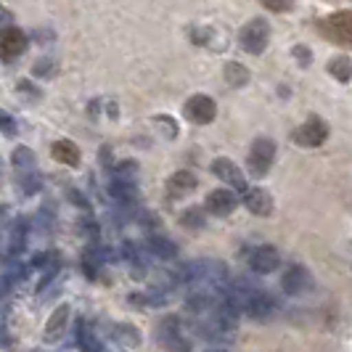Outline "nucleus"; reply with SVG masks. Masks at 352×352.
<instances>
[{"mask_svg": "<svg viewBox=\"0 0 352 352\" xmlns=\"http://www.w3.org/2000/svg\"><path fill=\"white\" fill-rule=\"evenodd\" d=\"M239 45L252 56H260L270 45V24L265 19H252L239 32Z\"/></svg>", "mask_w": 352, "mask_h": 352, "instance_id": "f257e3e1", "label": "nucleus"}, {"mask_svg": "<svg viewBox=\"0 0 352 352\" xmlns=\"http://www.w3.org/2000/svg\"><path fill=\"white\" fill-rule=\"evenodd\" d=\"M323 35L342 48H352V11H334L320 21Z\"/></svg>", "mask_w": 352, "mask_h": 352, "instance_id": "f03ea898", "label": "nucleus"}, {"mask_svg": "<svg viewBox=\"0 0 352 352\" xmlns=\"http://www.w3.org/2000/svg\"><path fill=\"white\" fill-rule=\"evenodd\" d=\"M159 342L170 350H191V339H188V329L183 323V318L167 316L159 320Z\"/></svg>", "mask_w": 352, "mask_h": 352, "instance_id": "7ed1b4c3", "label": "nucleus"}, {"mask_svg": "<svg viewBox=\"0 0 352 352\" xmlns=\"http://www.w3.org/2000/svg\"><path fill=\"white\" fill-rule=\"evenodd\" d=\"M273 162H276V143L270 141V138H257V141L252 143L247 157V170L252 175L265 177L270 173Z\"/></svg>", "mask_w": 352, "mask_h": 352, "instance_id": "20e7f679", "label": "nucleus"}, {"mask_svg": "<svg viewBox=\"0 0 352 352\" xmlns=\"http://www.w3.org/2000/svg\"><path fill=\"white\" fill-rule=\"evenodd\" d=\"M326 138H329V124L323 122L320 117H316V114L292 133V141L297 143L300 148H318V146L326 143Z\"/></svg>", "mask_w": 352, "mask_h": 352, "instance_id": "39448f33", "label": "nucleus"}, {"mask_svg": "<svg viewBox=\"0 0 352 352\" xmlns=\"http://www.w3.org/2000/svg\"><path fill=\"white\" fill-rule=\"evenodd\" d=\"M212 173L220 177L226 186H230V188H233L239 196L249 188V180L244 177V173H241V170H239V164H236L233 159H228V157L214 159V162H212Z\"/></svg>", "mask_w": 352, "mask_h": 352, "instance_id": "423d86ee", "label": "nucleus"}, {"mask_svg": "<svg viewBox=\"0 0 352 352\" xmlns=\"http://www.w3.org/2000/svg\"><path fill=\"white\" fill-rule=\"evenodd\" d=\"M316 278L305 265H289L281 276V289L286 294H307L313 292Z\"/></svg>", "mask_w": 352, "mask_h": 352, "instance_id": "0eeeda50", "label": "nucleus"}, {"mask_svg": "<svg viewBox=\"0 0 352 352\" xmlns=\"http://www.w3.org/2000/svg\"><path fill=\"white\" fill-rule=\"evenodd\" d=\"M239 207V194L233 188H214L207 201H204V212H210L214 217H228Z\"/></svg>", "mask_w": 352, "mask_h": 352, "instance_id": "6e6552de", "label": "nucleus"}, {"mask_svg": "<svg viewBox=\"0 0 352 352\" xmlns=\"http://www.w3.org/2000/svg\"><path fill=\"white\" fill-rule=\"evenodd\" d=\"M247 265L254 270V273L267 276V273L278 270V265H281V254H278V249L270 247V244H265V247H254L247 254Z\"/></svg>", "mask_w": 352, "mask_h": 352, "instance_id": "1a4fd4ad", "label": "nucleus"}, {"mask_svg": "<svg viewBox=\"0 0 352 352\" xmlns=\"http://www.w3.org/2000/svg\"><path fill=\"white\" fill-rule=\"evenodd\" d=\"M186 117L196 124H210L217 117V104L212 101V96L196 93V96L188 98V104H186Z\"/></svg>", "mask_w": 352, "mask_h": 352, "instance_id": "9d476101", "label": "nucleus"}, {"mask_svg": "<svg viewBox=\"0 0 352 352\" xmlns=\"http://www.w3.org/2000/svg\"><path fill=\"white\" fill-rule=\"evenodd\" d=\"M27 35L19 30V27H6V30H0V56L6 58V61H14L16 56L27 51Z\"/></svg>", "mask_w": 352, "mask_h": 352, "instance_id": "9b49d317", "label": "nucleus"}, {"mask_svg": "<svg viewBox=\"0 0 352 352\" xmlns=\"http://www.w3.org/2000/svg\"><path fill=\"white\" fill-rule=\"evenodd\" d=\"M241 199H244V207H247L252 214H257V217H267V214L273 212V199H270V194L263 191V188H252V186H249L247 191L241 194Z\"/></svg>", "mask_w": 352, "mask_h": 352, "instance_id": "f8f14e48", "label": "nucleus"}, {"mask_svg": "<svg viewBox=\"0 0 352 352\" xmlns=\"http://www.w3.org/2000/svg\"><path fill=\"white\" fill-rule=\"evenodd\" d=\"M196 188V175L188 170H180L167 180V196L170 199H183L186 194H191Z\"/></svg>", "mask_w": 352, "mask_h": 352, "instance_id": "ddd939ff", "label": "nucleus"}, {"mask_svg": "<svg viewBox=\"0 0 352 352\" xmlns=\"http://www.w3.org/2000/svg\"><path fill=\"white\" fill-rule=\"evenodd\" d=\"M67 320H69V305L56 307V310H53V316L48 318V323H45V339H48V342H56L58 336L64 334Z\"/></svg>", "mask_w": 352, "mask_h": 352, "instance_id": "4468645a", "label": "nucleus"}, {"mask_svg": "<svg viewBox=\"0 0 352 352\" xmlns=\"http://www.w3.org/2000/svg\"><path fill=\"white\" fill-rule=\"evenodd\" d=\"M51 154H53V159H56V162H61V164H67V167H77V164H80V159H82L80 148H77L72 141L53 143Z\"/></svg>", "mask_w": 352, "mask_h": 352, "instance_id": "2eb2a0df", "label": "nucleus"}, {"mask_svg": "<svg viewBox=\"0 0 352 352\" xmlns=\"http://www.w3.org/2000/svg\"><path fill=\"white\" fill-rule=\"evenodd\" d=\"M109 194L114 196L117 201H122V204H133L135 201V186H133V180H127V177H114L111 180V186H109Z\"/></svg>", "mask_w": 352, "mask_h": 352, "instance_id": "dca6fc26", "label": "nucleus"}, {"mask_svg": "<svg viewBox=\"0 0 352 352\" xmlns=\"http://www.w3.org/2000/svg\"><path fill=\"white\" fill-rule=\"evenodd\" d=\"M148 249H151L157 257H162V260H173L177 254V247L170 239H164V236H151V239H148Z\"/></svg>", "mask_w": 352, "mask_h": 352, "instance_id": "f3484780", "label": "nucleus"}, {"mask_svg": "<svg viewBox=\"0 0 352 352\" xmlns=\"http://www.w3.org/2000/svg\"><path fill=\"white\" fill-rule=\"evenodd\" d=\"M329 72H331V77L339 80V82H350L352 61L347 58V56H336V58H331V64H329Z\"/></svg>", "mask_w": 352, "mask_h": 352, "instance_id": "a211bd4d", "label": "nucleus"}, {"mask_svg": "<svg viewBox=\"0 0 352 352\" xmlns=\"http://www.w3.org/2000/svg\"><path fill=\"white\" fill-rule=\"evenodd\" d=\"M77 344H80L82 350H101V347H104V344L96 339V334L90 331V326L85 320L77 323Z\"/></svg>", "mask_w": 352, "mask_h": 352, "instance_id": "6ab92c4d", "label": "nucleus"}, {"mask_svg": "<svg viewBox=\"0 0 352 352\" xmlns=\"http://www.w3.org/2000/svg\"><path fill=\"white\" fill-rule=\"evenodd\" d=\"M204 220H207V217H204V210H199V207H191V210H186L180 214V223L191 230L204 228Z\"/></svg>", "mask_w": 352, "mask_h": 352, "instance_id": "aec40b11", "label": "nucleus"}, {"mask_svg": "<svg viewBox=\"0 0 352 352\" xmlns=\"http://www.w3.org/2000/svg\"><path fill=\"white\" fill-rule=\"evenodd\" d=\"M226 77H228V82L233 88H239V85H247L249 72L244 69L241 64H228V67H226Z\"/></svg>", "mask_w": 352, "mask_h": 352, "instance_id": "412c9836", "label": "nucleus"}, {"mask_svg": "<svg viewBox=\"0 0 352 352\" xmlns=\"http://www.w3.org/2000/svg\"><path fill=\"white\" fill-rule=\"evenodd\" d=\"M11 162H14L16 167H24V170H30V167L35 164V154H32L27 146H19L16 151H14V157H11Z\"/></svg>", "mask_w": 352, "mask_h": 352, "instance_id": "4be33fe9", "label": "nucleus"}, {"mask_svg": "<svg viewBox=\"0 0 352 352\" xmlns=\"http://www.w3.org/2000/svg\"><path fill=\"white\" fill-rule=\"evenodd\" d=\"M267 11H273V14H283V11H292V6H294V0H260Z\"/></svg>", "mask_w": 352, "mask_h": 352, "instance_id": "5701e85b", "label": "nucleus"}, {"mask_svg": "<svg viewBox=\"0 0 352 352\" xmlns=\"http://www.w3.org/2000/svg\"><path fill=\"white\" fill-rule=\"evenodd\" d=\"M32 72H35L37 77H53L56 74V61L53 58H43V61H37Z\"/></svg>", "mask_w": 352, "mask_h": 352, "instance_id": "b1692460", "label": "nucleus"}, {"mask_svg": "<svg viewBox=\"0 0 352 352\" xmlns=\"http://www.w3.org/2000/svg\"><path fill=\"white\" fill-rule=\"evenodd\" d=\"M0 130L6 133V135H16V120L8 114V111H0Z\"/></svg>", "mask_w": 352, "mask_h": 352, "instance_id": "393cba45", "label": "nucleus"}, {"mask_svg": "<svg viewBox=\"0 0 352 352\" xmlns=\"http://www.w3.org/2000/svg\"><path fill=\"white\" fill-rule=\"evenodd\" d=\"M19 183H21V186H27V188H24V194H35V191H40V186H43V180H40L37 175L21 177Z\"/></svg>", "mask_w": 352, "mask_h": 352, "instance_id": "a878e982", "label": "nucleus"}, {"mask_svg": "<svg viewBox=\"0 0 352 352\" xmlns=\"http://www.w3.org/2000/svg\"><path fill=\"white\" fill-rule=\"evenodd\" d=\"M294 56H297L300 67H310V61H313V51H310V48H302V45L294 48Z\"/></svg>", "mask_w": 352, "mask_h": 352, "instance_id": "bb28decb", "label": "nucleus"}]
</instances>
